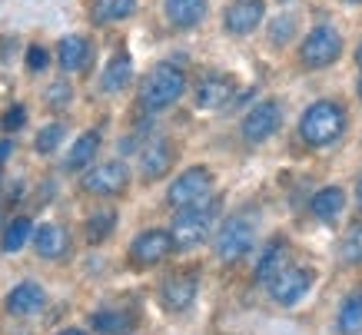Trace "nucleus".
<instances>
[{
	"instance_id": "obj_1",
	"label": "nucleus",
	"mask_w": 362,
	"mask_h": 335,
	"mask_svg": "<svg viewBox=\"0 0 362 335\" xmlns=\"http://www.w3.org/2000/svg\"><path fill=\"white\" fill-rule=\"evenodd\" d=\"M216 209H220L216 199H199L193 206L176 209L173 229H170L173 249H197L199 242H206L213 233V223H216Z\"/></svg>"
},
{
	"instance_id": "obj_2",
	"label": "nucleus",
	"mask_w": 362,
	"mask_h": 335,
	"mask_svg": "<svg viewBox=\"0 0 362 335\" xmlns=\"http://www.w3.org/2000/svg\"><path fill=\"white\" fill-rule=\"evenodd\" d=\"M342 130H346V110L332 100H316L299 117V136L309 146H329L342 136Z\"/></svg>"
},
{
	"instance_id": "obj_3",
	"label": "nucleus",
	"mask_w": 362,
	"mask_h": 335,
	"mask_svg": "<svg viewBox=\"0 0 362 335\" xmlns=\"http://www.w3.org/2000/svg\"><path fill=\"white\" fill-rule=\"evenodd\" d=\"M183 90H187V74L173 64H160L140 83V107L150 113H160V110L173 107L183 97Z\"/></svg>"
},
{
	"instance_id": "obj_4",
	"label": "nucleus",
	"mask_w": 362,
	"mask_h": 335,
	"mask_svg": "<svg viewBox=\"0 0 362 335\" xmlns=\"http://www.w3.org/2000/svg\"><path fill=\"white\" fill-rule=\"evenodd\" d=\"M252 239H256V229H252V219L246 216H230L223 219V226L216 229V239H213V252L220 262H240L246 252L252 249Z\"/></svg>"
},
{
	"instance_id": "obj_5",
	"label": "nucleus",
	"mask_w": 362,
	"mask_h": 335,
	"mask_svg": "<svg viewBox=\"0 0 362 335\" xmlns=\"http://www.w3.org/2000/svg\"><path fill=\"white\" fill-rule=\"evenodd\" d=\"M342 54V33L332 30V27H313V30L306 33V40H303V47H299V60H303V66H309V70H322V66L336 64Z\"/></svg>"
},
{
	"instance_id": "obj_6",
	"label": "nucleus",
	"mask_w": 362,
	"mask_h": 335,
	"mask_svg": "<svg viewBox=\"0 0 362 335\" xmlns=\"http://www.w3.org/2000/svg\"><path fill=\"white\" fill-rule=\"evenodd\" d=\"M209 189H213V173H209L206 166H189V170H183L170 183L166 203L173 206V209H183V206H193L199 199H206Z\"/></svg>"
},
{
	"instance_id": "obj_7",
	"label": "nucleus",
	"mask_w": 362,
	"mask_h": 335,
	"mask_svg": "<svg viewBox=\"0 0 362 335\" xmlns=\"http://www.w3.org/2000/svg\"><path fill=\"white\" fill-rule=\"evenodd\" d=\"M313 282H316V272L313 269H303V266H283V269L269 279V295H273V302H279V305H296L309 295Z\"/></svg>"
},
{
	"instance_id": "obj_8",
	"label": "nucleus",
	"mask_w": 362,
	"mask_h": 335,
	"mask_svg": "<svg viewBox=\"0 0 362 335\" xmlns=\"http://www.w3.org/2000/svg\"><path fill=\"white\" fill-rule=\"evenodd\" d=\"M80 186H83V193H90V196H117L130 186V170H127V163H120V160L100 163V166H93V170L83 173Z\"/></svg>"
},
{
	"instance_id": "obj_9",
	"label": "nucleus",
	"mask_w": 362,
	"mask_h": 335,
	"mask_svg": "<svg viewBox=\"0 0 362 335\" xmlns=\"http://www.w3.org/2000/svg\"><path fill=\"white\" fill-rule=\"evenodd\" d=\"M173 252V239H170V229H146L130 242V262L133 266H156L163 262L166 256Z\"/></svg>"
},
{
	"instance_id": "obj_10",
	"label": "nucleus",
	"mask_w": 362,
	"mask_h": 335,
	"mask_svg": "<svg viewBox=\"0 0 362 335\" xmlns=\"http://www.w3.org/2000/svg\"><path fill=\"white\" fill-rule=\"evenodd\" d=\"M279 123H283V110L276 100H263V103H256V107L243 117V136L246 143H266L279 130Z\"/></svg>"
},
{
	"instance_id": "obj_11",
	"label": "nucleus",
	"mask_w": 362,
	"mask_h": 335,
	"mask_svg": "<svg viewBox=\"0 0 362 335\" xmlns=\"http://www.w3.org/2000/svg\"><path fill=\"white\" fill-rule=\"evenodd\" d=\"M266 17V0H233L226 13H223V27L233 37H246L252 33Z\"/></svg>"
},
{
	"instance_id": "obj_12",
	"label": "nucleus",
	"mask_w": 362,
	"mask_h": 335,
	"mask_svg": "<svg viewBox=\"0 0 362 335\" xmlns=\"http://www.w3.org/2000/svg\"><path fill=\"white\" fill-rule=\"evenodd\" d=\"M197 292H199V279L193 272H176V276L163 279V286H160V305L166 312H183V309L193 305Z\"/></svg>"
},
{
	"instance_id": "obj_13",
	"label": "nucleus",
	"mask_w": 362,
	"mask_h": 335,
	"mask_svg": "<svg viewBox=\"0 0 362 335\" xmlns=\"http://www.w3.org/2000/svg\"><path fill=\"white\" fill-rule=\"evenodd\" d=\"M47 305V292L40 282H21V286H13L11 292H7V299H4V309H7V315H17V319H27V315H37L40 309Z\"/></svg>"
},
{
	"instance_id": "obj_14",
	"label": "nucleus",
	"mask_w": 362,
	"mask_h": 335,
	"mask_svg": "<svg viewBox=\"0 0 362 335\" xmlns=\"http://www.w3.org/2000/svg\"><path fill=\"white\" fill-rule=\"evenodd\" d=\"M233 93H236V83L230 76L206 74L193 90V103H197V110H220L233 100Z\"/></svg>"
},
{
	"instance_id": "obj_15",
	"label": "nucleus",
	"mask_w": 362,
	"mask_h": 335,
	"mask_svg": "<svg viewBox=\"0 0 362 335\" xmlns=\"http://www.w3.org/2000/svg\"><path fill=\"white\" fill-rule=\"evenodd\" d=\"M176 153H173V143L170 140H153L146 143L140 153V176L143 180H163L173 166Z\"/></svg>"
},
{
	"instance_id": "obj_16",
	"label": "nucleus",
	"mask_w": 362,
	"mask_h": 335,
	"mask_svg": "<svg viewBox=\"0 0 362 335\" xmlns=\"http://www.w3.org/2000/svg\"><path fill=\"white\" fill-rule=\"evenodd\" d=\"M30 239H33L37 256H44V259H60V256H66V249H70V236H66V229L57 226V223L33 226Z\"/></svg>"
},
{
	"instance_id": "obj_17",
	"label": "nucleus",
	"mask_w": 362,
	"mask_h": 335,
	"mask_svg": "<svg viewBox=\"0 0 362 335\" xmlns=\"http://www.w3.org/2000/svg\"><path fill=\"white\" fill-rule=\"evenodd\" d=\"M342 209H346V193H342V186H322L313 199H309V213L322 223H336L342 216Z\"/></svg>"
},
{
	"instance_id": "obj_18",
	"label": "nucleus",
	"mask_w": 362,
	"mask_h": 335,
	"mask_svg": "<svg viewBox=\"0 0 362 335\" xmlns=\"http://www.w3.org/2000/svg\"><path fill=\"white\" fill-rule=\"evenodd\" d=\"M57 60H60V66H64L66 74L83 70V66L90 64V40L87 37H80V33L64 37V40L57 44Z\"/></svg>"
},
{
	"instance_id": "obj_19",
	"label": "nucleus",
	"mask_w": 362,
	"mask_h": 335,
	"mask_svg": "<svg viewBox=\"0 0 362 335\" xmlns=\"http://www.w3.org/2000/svg\"><path fill=\"white\" fill-rule=\"evenodd\" d=\"M166 17H170L173 27L189 30V27L203 23V17H206V0H166Z\"/></svg>"
},
{
	"instance_id": "obj_20",
	"label": "nucleus",
	"mask_w": 362,
	"mask_h": 335,
	"mask_svg": "<svg viewBox=\"0 0 362 335\" xmlns=\"http://www.w3.org/2000/svg\"><path fill=\"white\" fill-rule=\"evenodd\" d=\"M336 329L339 335H359L362 332V289H352L339 305L336 315Z\"/></svg>"
},
{
	"instance_id": "obj_21",
	"label": "nucleus",
	"mask_w": 362,
	"mask_h": 335,
	"mask_svg": "<svg viewBox=\"0 0 362 335\" xmlns=\"http://www.w3.org/2000/svg\"><path fill=\"white\" fill-rule=\"evenodd\" d=\"M133 11H136V0H93V7H90V17H93V23L107 27V23L127 20Z\"/></svg>"
},
{
	"instance_id": "obj_22",
	"label": "nucleus",
	"mask_w": 362,
	"mask_h": 335,
	"mask_svg": "<svg viewBox=\"0 0 362 335\" xmlns=\"http://www.w3.org/2000/svg\"><path fill=\"white\" fill-rule=\"evenodd\" d=\"M130 80H133V60L127 54H117L110 64H107L103 76H100V87L107 90V93H120Z\"/></svg>"
},
{
	"instance_id": "obj_23",
	"label": "nucleus",
	"mask_w": 362,
	"mask_h": 335,
	"mask_svg": "<svg viewBox=\"0 0 362 335\" xmlns=\"http://www.w3.org/2000/svg\"><path fill=\"white\" fill-rule=\"evenodd\" d=\"M100 150V133L97 130H90L83 133L74 146H70V153H66V160H64V170H83L93 156H97Z\"/></svg>"
},
{
	"instance_id": "obj_24",
	"label": "nucleus",
	"mask_w": 362,
	"mask_h": 335,
	"mask_svg": "<svg viewBox=\"0 0 362 335\" xmlns=\"http://www.w3.org/2000/svg\"><path fill=\"white\" fill-rule=\"evenodd\" d=\"M286 266V242H269V246L263 249V256H259V262H256V269H252V276L259 282H269L276 276V272Z\"/></svg>"
},
{
	"instance_id": "obj_25",
	"label": "nucleus",
	"mask_w": 362,
	"mask_h": 335,
	"mask_svg": "<svg viewBox=\"0 0 362 335\" xmlns=\"http://www.w3.org/2000/svg\"><path fill=\"white\" fill-rule=\"evenodd\" d=\"M30 233H33V223L27 216L11 219L7 229H4V236H0V249H4V252H21V249L27 246Z\"/></svg>"
},
{
	"instance_id": "obj_26",
	"label": "nucleus",
	"mask_w": 362,
	"mask_h": 335,
	"mask_svg": "<svg viewBox=\"0 0 362 335\" xmlns=\"http://www.w3.org/2000/svg\"><path fill=\"white\" fill-rule=\"evenodd\" d=\"M90 325H93V332H100V335H120L130 329V315L117 312V309H100V312L90 315Z\"/></svg>"
},
{
	"instance_id": "obj_27",
	"label": "nucleus",
	"mask_w": 362,
	"mask_h": 335,
	"mask_svg": "<svg viewBox=\"0 0 362 335\" xmlns=\"http://www.w3.org/2000/svg\"><path fill=\"white\" fill-rule=\"evenodd\" d=\"M117 226V213L113 209H100L87 219V242H103Z\"/></svg>"
},
{
	"instance_id": "obj_28",
	"label": "nucleus",
	"mask_w": 362,
	"mask_h": 335,
	"mask_svg": "<svg viewBox=\"0 0 362 335\" xmlns=\"http://www.w3.org/2000/svg\"><path fill=\"white\" fill-rule=\"evenodd\" d=\"M339 256H342V262H349V266H362V223H352V226L346 229Z\"/></svg>"
},
{
	"instance_id": "obj_29",
	"label": "nucleus",
	"mask_w": 362,
	"mask_h": 335,
	"mask_svg": "<svg viewBox=\"0 0 362 335\" xmlns=\"http://www.w3.org/2000/svg\"><path fill=\"white\" fill-rule=\"evenodd\" d=\"M64 123H47L44 130L37 133V140H33V146H37V153H57V146L64 143Z\"/></svg>"
},
{
	"instance_id": "obj_30",
	"label": "nucleus",
	"mask_w": 362,
	"mask_h": 335,
	"mask_svg": "<svg viewBox=\"0 0 362 335\" xmlns=\"http://www.w3.org/2000/svg\"><path fill=\"white\" fill-rule=\"evenodd\" d=\"M70 97H74V93H70V83H66V80H57L54 87L47 90V107H50V110H64L66 103H70Z\"/></svg>"
},
{
	"instance_id": "obj_31",
	"label": "nucleus",
	"mask_w": 362,
	"mask_h": 335,
	"mask_svg": "<svg viewBox=\"0 0 362 335\" xmlns=\"http://www.w3.org/2000/svg\"><path fill=\"white\" fill-rule=\"evenodd\" d=\"M293 30H296V27H293V17H279V20L269 27V44H286V40L293 37Z\"/></svg>"
},
{
	"instance_id": "obj_32",
	"label": "nucleus",
	"mask_w": 362,
	"mask_h": 335,
	"mask_svg": "<svg viewBox=\"0 0 362 335\" xmlns=\"http://www.w3.org/2000/svg\"><path fill=\"white\" fill-rule=\"evenodd\" d=\"M47 64H50V54H47L44 47H30V50H27V70L37 74V70H44Z\"/></svg>"
},
{
	"instance_id": "obj_33",
	"label": "nucleus",
	"mask_w": 362,
	"mask_h": 335,
	"mask_svg": "<svg viewBox=\"0 0 362 335\" xmlns=\"http://www.w3.org/2000/svg\"><path fill=\"white\" fill-rule=\"evenodd\" d=\"M23 123H27V110L23 107H11L4 113V127H7V130H21Z\"/></svg>"
},
{
	"instance_id": "obj_34",
	"label": "nucleus",
	"mask_w": 362,
	"mask_h": 335,
	"mask_svg": "<svg viewBox=\"0 0 362 335\" xmlns=\"http://www.w3.org/2000/svg\"><path fill=\"white\" fill-rule=\"evenodd\" d=\"M11 153H13V143L11 140H0V166L11 160Z\"/></svg>"
},
{
	"instance_id": "obj_35",
	"label": "nucleus",
	"mask_w": 362,
	"mask_h": 335,
	"mask_svg": "<svg viewBox=\"0 0 362 335\" xmlns=\"http://www.w3.org/2000/svg\"><path fill=\"white\" fill-rule=\"evenodd\" d=\"M57 335H87L83 329H64V332H57Z\"/></svg>"
},
{
	"instance_id": "obj_36",
	"label": "nucleus",
	"mask_w": 362,
	"mask_h": 335,
	"mask_svg": "<svg viewBox=\"0 0 362 335\" xmlns=\"http://www.w3.org/2000/svg\"><path fill=\"white\" fill-rule=\"evenodd\" d=\"M356 64L362 66V40H359V47H356Z\"/></svg>"
},
{
	"instance_id": "obj_37",
	"label": "nucleus",
	"mask_w": 362,
	"mask_h": 335,
	"mask_svg": "<svg viewBox=\"0 0 362 335\" xmlns=\"http://www.w3.org/2000/svg\"><path fill=\"white\" fill-rule=\"evenodd\" d=\"M356 199H359V209H362V180H359V186H356Z\"/></svg>"
},
{
	"instance_id": "obj_38",
	"label": "nucleus",
	"mask_w": 362,
	"mask_h": 335,
	"mask_svg": "<svg viewBox=\"0 0 362 335\" xmlns=\"http://www.w3.org/2000/svg\"><path fill=\"white\" fill-rule=\"evenodd\" d=\"M359 97H362V80H359Z\"/></svg>"
},
{
	"instance_id": "obj_39",
	"label": "nucleus",
	"mask_w": 362,
	"mask_h": 335,
	"mask_svg": "<svg viewBox=\"0 0 362 335\" xmlns=\"http://www.w3.org/2000/svg\"><path fill=\"white\" fill-rule=\"evenodd\" d=\"M346 4H359V0H346Z\"/></svg>"
}]
</instances>
